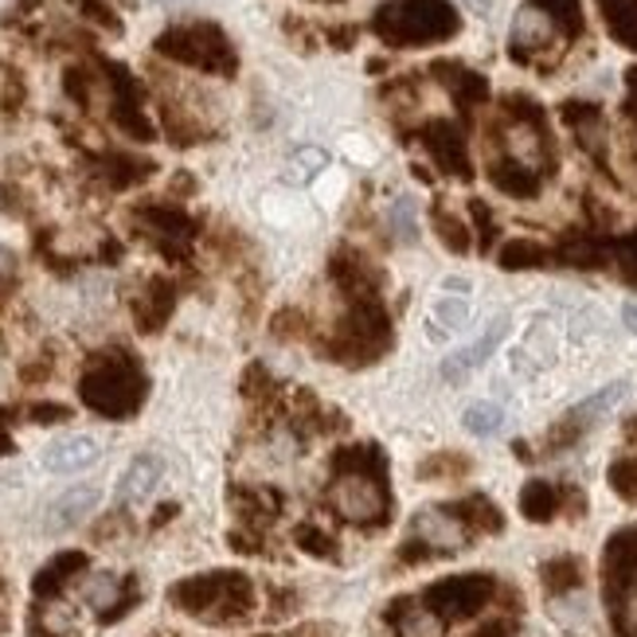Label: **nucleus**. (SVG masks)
I'll use <instances>...</instances> for the list:
<instances>
[{
  "label": "nucleus",
  "mask_w": 637,
  "mask_h": 637,
  "mask_svg": "<svg viewBox=\"0 0 637 637\" xmlns=\"http://www.w3.org/2000/svg\"><path fill=\"white\" fill-rule=\"evenodd\" d=\"M82 399L102 414H129L141 403V375L129 360H106L82 380Z\"/></svg>",
  "instance_id": "nucleus-1"
},
{
  "label": "nucleus",
  "mask_w": 637,
  "mask_h": 637,
  "mask_svg": "<svg viewBox=\"0 0 637 637\" xmlns=\"http://www.w3.org/2000/svg\"><path fill=\"white\" fill-rule=\"evenodd\" d=\"M333 509L336 517H344L349 525H375L383 517V493L372 478L364 473H344L333 486Z\"/></svg>",
  "instance_id": "nucleus-2"
},
{
  "label": "nucleus",
  "mask_w": 637,
  "mask_h": 637,
  "mask_svg": "<svg viewBox=\"0 0 637 637\" xmlns=\"http://www.w3.org/2000/svg\"><path fill=\"white\" fill-rule=\"evenodd\" d=\"M102 458V442L90 434H63L51 447H43L40 462L48 473H82Z\"/></svg>",
  "instance_id": "nucleus-3"
},
{
  "label": "nucleus",
  "mask_w": 637,
  "mask_h": 637,
  "mask_svg": "<svg viewBox=\"0 0 637 637\" xmlns=\"http://www.w3.org/2000/svg\"><path fill=\"white\" fill-rule=\"evenodd\" d=\"M504 333H509V317H497L493 325H489L486 333H481L473 344H465V349L450 352V356H447V364H442V380L462 383L470 372H478V367L486 364V360L497 352V344L504 341Z\"/></svg>",
  "instance_id": "nucleus-4"
},
{
  "label": "nucleus",
  "mask_w": 637,
  "mask_h": 637,
  "mask_svg": "<svg viewBox=\"0 0 637 637\" xmlns=\"http://www.w3.org/2000/svg\"><path fill=\"white\" fill-rule=\"evenodd\" d=\"M470 294H450V290H442L439 297L431 302V310H427V321H422V329H427V336H431L434 344H447L454 333H462L465 325H470Z\"/></svg>",
  "instance_id": "nucleus-5"
},
{
  "label": "nucleus",
  "mask_w": 637,
  "mask_h": 637,
  "mask_svg": "<svg viewBox=\"0 0 637 637\" xmlns=\"http://www.w3.org/2000/svg\"><path fill=\"white\" fill-rule=\"evenodd\" d=\"M414 532H419V540L434 551H458L470 543L465 525L447 509H422L419 517H414Z\"/></svg>",
  "instance_id": "nucleus-6"
},
{
  "label": "nucleus",
  "mask_w": 637,
  "mask_h": 637,
  "mask_svg": "<svg viewBox=\"0 0 637 637\" xmlns=\"http://www.w3.org/2000/svg\"><path fill=\"white\" fill-rule=\"evenodd\" d=\"M98 501H102V489L98 486H75L67 489L63 497H56L48 509V528L51 532H67V528L82 525V520L90 517V512L98 509Z\"/></svg>",
  "instance_id": "nucleus-7"
},
{
  "label": "nucleus",
  "mask_w": 637,
  "mask_h": 637,
  "mask_svg": "<svg viewBox=\"0 0 637 637\" xmlns=\"http://www.w3.org/2000/svg\"><path fill=\"white\" fill-rule=\"evenodd\" d=\"M160 478H165V462H160L157 454H137L134 462L126 465L121 481H118V501L121 504L145 501V497H149L153 489L160 486Z\"/></svg>",
  "instance_id": "nucleus-8"
},
{
  "label": "nucleus",
  "mask_w": 637,
  "mask_h": 637,
  "mask_svg": "<svg viewBox=\"0 0 637 637\" xmlns=\"http://www.w3.org/2000/svg\"><path fill=\"white\" fill-rule=\"evenodd\" d=\"M556 40V20L548 17L543 9L536 4H525L512 20V48L517 51H540V48H551Z\"/></svg>",
  "instance_id": "nucleus-9"
},
{
  "label": "nucleus",
  "mask_w": 637,
  "mask_h": 637,
  "mask_svg": "<svg viewBox=\"0 0 637 637\" xmlns=\"http://www.w3.org/2000/svg\"><path fill=\"white\" fill-rule=\"evenodd\" d=\"M121 579L118 575H110V571H98V575H90L87 582H82V602L90 606V610H98L102 618H118V610H121Z\"/></svg>",
  "instance_id": "nucleus-10"
},
{
  "label": "nucleus",
  "mask_w": 637,
  "mask_h": 637,
  "mask_svg": "<svg viewBox=\"0 0 637 637\" xmlns=\"http://www.w3.org/2000/svg\"><path fill=\"white\" fill-rule=\"evenodd\" d=\"M504 149L520 168H540L543 165V141L532 126H509L504 134Z\"/></svg>",
  "instance_id": "nucleus-11"
},
{
  "label": "nucleus",
  "mask_w": 637,
  "mask_h": 637,
  "mask_svg": "<svg viewBox=\"0 0 637 637\" xmlns=\"http://www.w3.org/2000/svg\"><path fill=\"white\" fill-rule=\"evenodd\" d=\"M82 567H87V556H79V551H63V556L56 559V564H48L40 575H36V595H56L59 587H63L71 575H79Z\"/></svg>",
  "instance_id": "nucleus-12"
},
{
  "label": "nucleus",
  "mask_w": 637,
  "mask_h": 637,
  "mask_svg": "<svg viewBox=\"0 0 637 637\" xmlns=\"http://www.w3.org/2000/svg\"><path fill=\"white\" fill-rule=\"evenodd\" d=\"M462 427L473 434V439H493V434L504 431V406L501 403H473V406H465Z\"/></svg>",
  "instance_id": "nucleus-13"
},
{
  "label": "nucleus",
  "mask_w": 637,
  "mask_h": 637,
  "mask_svg": "<svg viewBox=\"0 0 637 637\" xmlns=\"http://www.w3.org/2000/svg\"><path fill=\"white\" fill-rule=\"evenodd\" d=\"M388 224H391V232H395L399 243L419 239V207H414L411 196H399L395 204L388 207Z\"/></svg>",
  "instance_id": "nucleus-14"
},
{
  "label": "nucleus",
  "mask_w": 637,
  "mask_h": 637,
  "mask_svg": "<svg viewBox=\"0 0 637 637\" xmlns=\"http://www.w3.org/2000/svg\"><path fill=\"white\" fill-rule=\"evenodd\" d=\"M626 391H629V383H626V380L606 383V388H602V391H595V395H590L587 403L575 406V419H598V414H606V411H610V406H618Z\"/></svg>",
  "instance_id": "nucleus-15"
},
{
  "label": "nucleus",
  "mask_w": 637,
  "mask_h": 637,
  "mask_svg": "<svg viewBox=\"0 0 637 637\" xmlns=\"http://www.w3.org/2000/svg\"><path fill=\"white\" fill-rule=\"evenodd\" d=\"M399 637H442V618L427 606L419 610H406L399 618Z\"/></svg>",
  "instance_id": "nucleus-16"
},
{
  "label": "nucleus",
  "mask_w": 637,
  "mask_h": 637,
  "mask_svg": "<svg viewBox=\"0 0 637 637\" xmlns=\"http://www.w3.org/2000/svg\"><path fill=\"white\" fill-rule=\"evenodd\" d=\"M325 165H329V157H325L321 149H302V153L294 157V168H297V173H305V176H310V173H321Z\"/></svg>",
  "instance_id": "nucleus-17"
},
{
  "label": "nucleus",
  "mask_w": 637,
  "mask_h": 637,
  "mask_svg": "<svg viewBox=\"0 0 637 637\" xmlns=\"http://www.w3.org/2000/svg\"><path fill=\"white\" fill-rule=\"evenodd\" d=\"M621 321H626L629 333H637V302H626V310H621Z\"/></svg>",
  "instance_id": "nucleus-18"
},
{
  "label": "nucleus",
  "mask_w": 637,
  "mask_h": 637,
  "mask_svg": "<svg viewBox=\"0 0 637 637\" xmlns=\"http://www.w3.org/2000/svg\"><path fill=\"white\" fill-rule=\"evenodd\" d=\"M63 406H36V419H63Z\"/></svg>",
  "instance_id": "nucleus-19"
},
{
  "label": "nucleus",
  "mask_w": 637,
  "mask_h": 637,
  "mask_svg": "<svg viewBox=\"0 0 637 637\" xmlns=\"http://www.w3.org/2000/svg\"><path fill=\"white\" fill-rule=\"evenodd\" d=\"M9 450H12V442H9V434H4V431H0V454H9Z\"/></svg>",
  "instance_id": "nucleus-20"
}]
</instances>
